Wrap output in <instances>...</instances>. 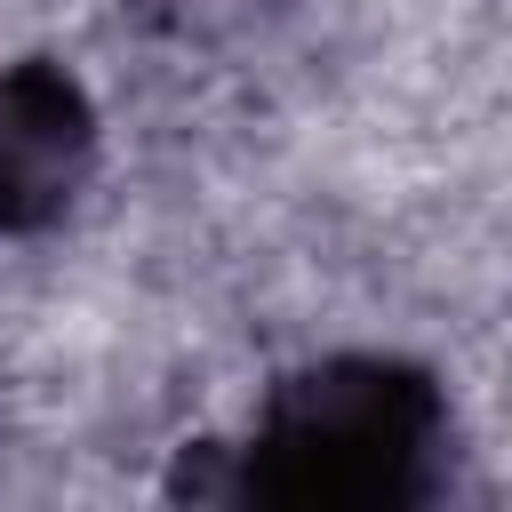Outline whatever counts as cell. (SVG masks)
Masks as SVG:
<instances>
[{
  "label": "cell",
  "instance_id": "obj_2",
  "mask_svg": "<svg viewBox=\"0 0 512 512\" xmlns=\"http://www.w3.org/2000/svg\"><path fill=\"white\" fill-rule=\"evenodd\" d=\"M96 168V112L88 88L32 56L0 72V232L56 224Z\"/></svg>",
  "mask_w": 512,
  "mask_h": 512
},
{
  "label": "cell",
  "instance_id": "obj_1",
  "mask_svg": "<svg viewBox=\"0 0 512 512\" xmlns=\"http://www.w3.org/2000/svg\"><path fill=\"white\" fill-rule=\"evenodd\" d=\"M448 440V408L424 368L408 360H320L272 384L248 448L240 496L296 504V512H384L432 488Z\"/></svg>",
  "mask_w": 512,
  "mask_h": 512
}]
</instances>
